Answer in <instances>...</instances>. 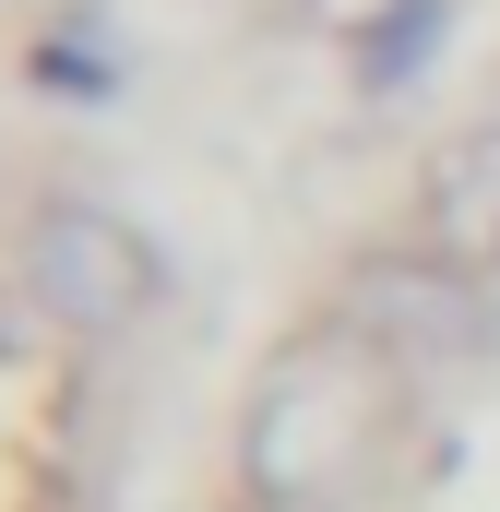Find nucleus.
I'll list each match as a JSON object with an SVG mask.
<instances>
[{
  "label": "nucleus",
  "mask_w": 500,
  "mask_h": 512,
  "mask_svg": "<svg viewBox=\"0 0 500 512\" xmlns=\"http://www.w3.org/2000/svg\"><path fill=\"white\" fill-rule=\"evenodd\" d=\"M405 393H417V370L381 358L346 310L310 322V334H286L262 358L250 405H239V489L262 512H346V501H370L381 453L405 429Z\"/></svg>",
  "instance_id": "obj_1"
},
{
  "label": "nucleus",
  "mask_w": 500,
  "mask_h": 512,
  "mask_svg": "<svg viewBox=\"0 0 500 512\" xmlns=\"http://www.w3.org/2000/svg\"><path fill=\"white\" fill-rule=\"evenodd\" d=\"M334 310L370 334L381 358H405L417 382L500 358V286L477 274V262H453L441 239H393V251H358V262H346V286H334Z\"/></svg>",
  "instance_id": "obj_2"
},
{
  "label": "nucleus",
  "mask_w": 500,
  "mask_h": 512,
  "mask_svg": "<svg viewBox=\"0 0 500 512\" xmlns=\"http://www.w3.org/2000/svg\"><path fill=\"white\" fill-rule=\"evenodd\" d=\"M24 286L60 334H131L155 298H167V262L131 227L120 203H84V191H48L24 215Z\"/></svg>",
  "instance_id": "obj_3"
},
{
  "label": "nucleus",
  "mask_w": 500,
  "mask_h": 512,
  "mask_svg": "<svg viewBox=\"0 0 500 512\" xmlns=\"http://www.w3.org/2000/svg\"><path fill=\"white\" fill-rule=\"evenodd\" d=\"M417 239H441L453 262L500 274V108L429 155V179H417Z\"/></svg>",
  "instance_id": "obj_4"
}]
</instances>
